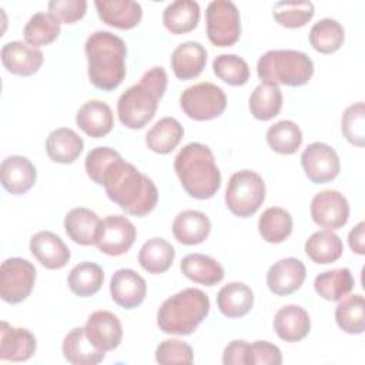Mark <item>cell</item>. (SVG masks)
<instances>
[{
  "instance_id": "cell-1",
  "label": "cell",
  "mask_w": 365,
  "mask_h": 365,
  "mask_svg": "<svg viewBox=\"0 0 365 365\" xmlns=\"http://www.w3.org/2000/svg\"><path fill=\"white\" fill-rule=\"evenodd\" d=\"M100 185L104 187L107 197L130 215L144 217L155 208L158 201L154 181L124 161L121 155L106 165Z\"/></svg>"
},
{
  "instance_id": "cell-2",
  "label": "cell",
  "mask_w": 365,
  "mask_h": 365,
  "mask_svg": "<svg viewBox=\"0 0 365 365\" xmlns=\"http://www.w3.org/2000/svg\"><path fill=\"white\" fill-rule=\"evenodd\" d=\"M90 83L104 91L117 88L125 77L127 47L123 38L111 31L91 33L84 44Z\"/></svg>"
},
{
  "instance_id": "cell-3",
  "label": "cell",
  "mask_w": 365,
  "mask_h": 365,
  "mask_svg": "<svg viewBox=\"0 0 365 365\" xmlns=\"http://www.w3.org/2000/svg\"><path fill=\"white\" fill-rule=\"evenodd\" d=\"M174 170L182 188L192 198H211L221 187V173L212 151L205 144L184 145L174 158Z\"/></svg>"
},
{
  "instance_id": "cell-4",
  "label": "cell",
  "mask_w": 365,
  "mask_h": 365,
  "mask_svg": "<svg viewBox=\"0 0 365 365\" xmlns=\"http://www.w3.org/2000/svg\"><path fill=\"white\" fill-rule=\"evenodd\" d=\"M168 77L163 67L147 70L140 83L128 87L117 101V114L123 125L143 128L155 115L158 101L164 96Z\"/></svg>"
},
{
  "instance_id": "cell-5",
  "label": "cell",
  "mask_w": 365,
  "mask_h": 365,
  "mask_svg": "<svg viewBox=\"0 0 365 365\" xmlns=\"http://www.w3.org/2000/svg\"><path fill=\"white\" fill-rule=\"evenodd\" d=\"M208 312V295L198 288H185L161 304L157 312V325L164 334L190 335Z\"/></svg>"
},
{
  "instance_id": "cell-6",
  "label": "cell",
  "mask_w": 365,
  "mask_h": 365,
  "mask_svg": "<svg viewBox=\"0 0 365 365\" xmlns=\"http://www.w3.org/2000/svg\"><path fill=\"white\" fill-rule=\"evenodd\" d=\"M257 74L262 81L299 87L311 80L314 63L299 50H269L259 57Z\"/></svg>"
},
{
  "instance_id": "cell-7",
  "label": "cell",
  "mask_w": 365,
  "mask_h": 365,
  "mask_svg": "<svg viewBox=\"0 0 365 365\" xmlns=\"http://www.w3.org/2000/svg\"><path fill=\"white\" fill-rule=\"evenodd\" d=\"M265 200V182L251 170L234 173L227 184L225 204L228 210L241 218L254 215Z\"/></svg>"
},
{
  "instance_id": "cell-8",
  "label": "cell",
  "mask_w": 365,
  "mask_h": 365,
  "mask_svg": "<svg viewBox=\"0 0 365 365\" xmlns=\"http://www.w3.org/2000/svg\"><path fill=\"white\" fill-rule=\"evenodd\" d=\"M182 111L195 121H207L220 117L227 107L224 90L212 83L202 81L187 87L180 96Z\"/></svg>"
},
{
  "instance_id": "cell-9",
  "label": "cell",
  "mask_w": 365,
  "mask_h": 365,
  "mask_svg": "<svg viewBox=\"0 0 365 365\" xmlns=\"http://www.w3.org/2000/svg\"><path fill=\"white\" fill-rule=\"evenodd\" d=\"M207 36L217 47H230L241 36V19L237 6L230 0H214L205 10Z\"/></svg>"
},
{
  "instance_id": "cell-10",
  "label": "cell",
  "mask_w": 365,
  "mask_h": 365,
  "mask_svg": "<svg viewBox=\"0 0 365 365\" xmlns=\"http://www.w3.org/2000/svg\"><path fill=\"white\" fill-rule=\"evenodd\" d=\"M34 265L20 257H11L0 267V297L7 304L24 301L33 291L36 282Z\"/></svg>"
},
{
  "instance_id": "cell-11",
  "label": "cell",
  "mask_w": 365,
  "mask_h": 365,
  "mask_svg": "<svg viewBox=\"0 0 365 365\" xmlns=\"http://www.w3.org/2000/svg\"><path fill=\"white\" fill-rule=\"evenodd\" d=\"M135 227L124 215H108L100 221L94 245L106 255L125 254L135 241Z\"/></svg>"
},
{
  "instance_id": "cell-12",
  "label": "cell",
  "mask_w": 365,
  "mask_h": 365,
  "mask_svg": "<svg viewBox=\"0 0 365 365\" xmlns=\"http://www.w3.org/2000/svg\"><path fill=\"white\" fill-rule=\"evenodd\" d=\"M301 165L314 184H327L339 174L341 164L336 151L325 143H312L301 154Z\"/></svg>"
},
{
  "instance_id": "cell-13",
  "label": "cell",
  "mask_w": 365,
  "mask_h": 365,
  "mask_svg": "<svg viewBox=\"0 0 365 365\" xmlns=\"http://www.w3.org/2000/svg\"><path fill=\"white\" fill-rule=\"evenodd\" d=\"M312 221L327 230L342 228L349 218V204L336 190H324L311 201Z\"/></svg>"
},
{
  "instance_id": "cell-14",
  "label": "cell",
  "mask_w": 365,
  "mask_h": 365,
  "mask_svg": "<svg viewBox=\"0 0 365 365\" xmlns=\"http://www.w3.org/2000/svg\"><path fill=\"white\" fill-rule=\"evenodd\" d=\"M86 335L98 349L108 352L115 349L123 339V327L117 315L110 311H94L84 325Z\"/></svg>"
},
{
  "instance_id": "cell-15",
  "label": "cell",
  "mask_w": 365,
  "mask_h": 365,
  "mask_svg": "<svg viewBox=\"0 0 365 365\" xmlns=\"http://www.w3.org/2000/svg\"><path fill=\"white\" fill-rule=\"evenodd\" d=\"M307 277L302 261L288 257L274 262L267 272V285L275 295H291L301 288Z\"/></svg>"
},
{
  "instance_id": "cell-16",
  "label": "cell",
  "mask_w": 365,
  "mask_h": 365,
  "mask_svg": "<svg viewBox=\"0 0 365 365\" xmlns=\"http://www.w3.org/2000/svg\"><path fill=\"white\" fill-rule=\"evenodd\" d=\"M43 60L40 48L20 40L9 41L1 47V63L9 73L16 76H33L41 67Z\"/></svg>"
},
{
  "instance_id": "cell-17",
  "label": "cell",
  "mask_w": 365,
  "mask_h": 365,
  "mask_svg": "<svg viewBox=\"0 0 365 365\" xmlns=\"http://www.w3.org/2000/svg\"><path fill=\"white\" fill-rule=\"evenodd\" d=\"M110 294L118 307L133 309L144 301L147 282L135 271L130 268H120L111 277Z\"/></svg>"
},
{
  "instance_id": "cell-18",
  "label": "cell",
  "mask_w": 365,
  "mask_h": 365,
  "mask_svg": "<svg viewBox=\"0 0 365 365\" xmlns=\"http://www.w3.org/2000/svg\"><path fill=\"white\" fill-rule=\"evenodd\" d=\"M37 348L36 336L26 328L11 327L1 321L0 329V359L23 362L30 359Z\"/></svg>"
},
{
  "instance_id": "cell-19",
  "label": "cell",
  "mask_w": 365,
  "mask_h": 365,
  "mask_svg": "<svg viewBox=\"0 0 365 365\" xmlns=\"http://www.w3.org/2000/svg\"><path fill=\"white\" fill-rule=\"evenodd\" d=\"M34 164L23 155H10L1 161L0 180L6 191L14 195L27 192L36 182Z\"/></svg>"
},
{
  "instance_id": "cell-20",
  "label": "cell",
  "mask_w": 365,
  "mask_h": 365,
  "mask_svg": "<svg viewBox=\"0 0 365 365\" xmlns=\"http://www.w3.org/2000/svg\"><path fill=\"white\" fill-rule=\"evenodd\" d=\"M30 251L47 269H60L70 261V250L51 231H38L30 238Z\"/></svg>"
},
{
  "instance_id": "cell-21",
  "label": "cell",
  "mask_w": 365,
  "mask_h": 365,
  "mask_svg": "<svg viewBox=\"0 0 365 365\" xmlns=\"http://www.w3.org/2000/svg\"><path fill=\"white\" fill-rule=\"evenodd\" d=\"M94 6L106 24L120 30L134 29L143 17L141 4L133 0H96Z\"/></svg>"
},
{
  "instance_id": "cell-22",
  "label": "cell",
  "mask_w": 365,
  "mask_h": 365,
  "mask_svg": "<svg viewBox=\"0 0 365 365\" xmlns=\"http://www.w3.org/2000/svg\"><path fill=\"white\" fill-rule=\"evenodd\" d=\"M272 327L282 341L298 342L309 334L311 319L302 307L289 304L277 311Z\"/></svg>"
},
{
  "instance_id": "cell-23",
  "label": "cell",
  "mask_w": 365,
  "mask_h": 365,
  "mask_svg": "<svg viewBox=\"0 0 365 365\" xmlns=\"http://www.w3.org/2000/svg\"><path fill=\"white\" fill-rule=\"evenodd\" d=\"M76 123L88 137L100 138L113 130L114 117L107 103L101 100H90L78 108Z\"/></svg>"
},
{
  "instance_id": "cell-24",
  "label": "cell",
  "mask_w": 365,
  "mask_h": 365,
  "mask_svg": "<svg viewBox=\"0 0 365 365\" xmlns=\"http://www.w3.org/2000/svg\"><path fill=\"white\" fill-rule=\"evenodd\" d=\"M170 63L177 78H195L202 73L207 64V50L198 41L181 43L174 48Z\"/></svg>"
},
{
  "instance_id": "cell-25",
  "label": "cell",
  "mask_w": 365,
  "mask_h": 365,
  "mask_svg": "<svg viewBox=\"0 0 365 365\" xmlns=\"http://www.w3.org/2000/svg\"><path fill=\"white\" fill-rule=\"evenodd\" d=\"M211 231L210 218L197 210H185L175 215L173 221V234L184 245H197L204 242Z\"/></svg>"
},
{
  "instance_id": "cell-26",
  "label": "cell",
  "mask_w": 365,
  "mask_h": 365,
  "mask_svg": "<svg viewBox=\"0 0 365 365\" xmlns=\"http://www.w3.org/2000/svg\"><path fill=\"white\" fill-rule=\"evenodd\" d=\"M61 351L66 361L73 365H96L101 362L106 356V352L94 346L93 342L88 339L84 327L73 328L66 335Z\"/></svg>"
},
{
  "instance_id": "cell-27",
  "label": "cell",
  "mask_w": 365,
  "mask_h": 365,
  "mask_svg": "<svg viewBox=\"0 0 365 365\" xmlns=\"http://www.w3.org/2000/svg\"><path fill=\"white\" fill-rule=\"evenodd\" d=\"M84 148L83 138L71 128L53 130L46 140V151L51 161L58 164L74 163Z\"/></svg>"
},
{
  "instance_id": "cell-28",
  "label": "cell",
  "mask_w": 365,
  "mask_h": 365,
  "mask_svg": "<svg viewBox=\"0 0 365 365\" xmlns=\"http://www.w3.org/2000/svg\"><path fill=\"white\" fill-rule=\"evenodd\" d=\"M98 215L86 207H76L64 217L66 234L70 240L80 245H91L96 242L98 225Z\"/></svg>"
},
{
  "instance_id": "cell-29",
  "label": "cell",
  "mask_w": 365,
  "mask_h": 365,
  "mask_svg": "<svg viewBox=\"0 0 365 365\" xmlns=\"http://www.w3.org/2000/svg\"><path fill=\"white\" fill-rule=\"evenodd\" d=\"M181 272L191 281L212 287L224 279V268L217 259L204 254H188L181 259Z\"/></svg>"
},
{
  "instance_id": "cell-30",
  "label": "cell",
  "mask_w": 365,
  "mask_h": 365,
  "mask_svg": "<svg viewBox=\"0 0 365 365\" xmlns=\"http://www.w3.org/2000/svg\"><path fill=\"white\" fill-rule=\"evenodd\" d=\"M254 292L244 282H228L217 294V307L224 317L240 318L251 311Z\"/></svg>"
},
{
  "instance_id": "cell-31",
  "label": "cell",
  "mask_w": 365,
  "mask_h": 365,
  "mask_svg": "<svg viewBox=\"0 0 365 365\" xmlns=\"http://www.w3.org/2000/svg\"><path fill=\"white\" fill-rule=\"evenodd\" d=\"M200 6L192 0H175L163 11V23L173 34L192 31L200 21Z\"/></svg>"
},
{
  "instance_id": "cell-32",
  "label": "cell",
  "mask_w": 365,
  "mask_h": 365,
  "mask_svg": "<svg viewBox=\"0 0 365 365\" xmlns=\"http://www.w3.org/2000/svg\"><path fill=\"white\" fill-rule=\"evenodd\" d=\"M248 107L257 120L268 121L277 117L282 108V93L278 84L261 81L251 93Z\"/></svg>"
},
{
  "instance_id": "cell-33",
  "label": "cell",
  "mask_w": 365,
  "mask_h": 365,
  "mask_svg": "<svg viewBox=\"0 0 365 365\" xmlns=\"http://www.w3.org/2000/svg\"><path fill=\"white\" fill-rule=\"evenodd\" d=\"M184 128L174 117L158 120L145 134L147 147L157 154L171 153L181 141Z\"/></svg>"
},
{
  "instance_id": "cell-34",
  "label": "cell",
  "mask_w": 365,
  "mask_h": 365,
  "mask_svg": "<svg viewBox=\"0 0 365 365\" xmlns=\"http://www.w3.org/2000/svg\"><path fill=\"white\" fill-rule=\"evenodd\" d=\"M355 285L352 272L348 268H335L315 277V292L327 301H339L346 297Z\"/></svg>"
},
{
  "instance_id": "cell-35",
  "label": "cell",
  "mask_w": 365,
  "mask_h": 365,
  "mask_svg": "<svg viewBox=\"0 0 365 365\" xmlns=\"http://www.w3.org/2000/svg\"><path fill=\"white\" fill-rule=\"evenodd\" d=\"M174 247L164 238L154 237L143 244L138 252L140 265L150 274H163L173 265Z\"/></svg>"
},
{
  "instance_id": "cell-36",
  "label": "cell",
  "mask_w": 365,
  "mask_h": 365,
  "mask_svg": "<svg viewBox=\"0 0 365 365\" xmlns=\"http://www.w3.org/2000/svg\"><path fill=\"white\" fill-rule=\"evenodd\" d=\"M305 252L314 262L325 265L342 257L344 244L332 230H321L305 241Z\"/></svg>"
},
{
  "instance_id": "cell-37",
  "label": "cell",
  "mask_w": 365,
  "mask_h": 365,
  "mask_svg": "<svg viewBox=\"0 0 365 365\" xmlns=\"http://www.w3.org/2000/svg\"><path fill=\"white\" fill-rule=\"evenodd\" d=\"M104 281L103 268L90 261H84L71 268L67 277L68 288L77 297H91L100 291Z\"/></svg>"
},
{
  "instance_id": "cell-38",
  "label": "cell",
  "mask_w": 365,
  "mask_h": 365,
  "mask_svg": "<svg viewBox=\"0 0 365 365\" xmlns=\"http://www.w3.org/2000/svg\"><path fill=\"white\" fill-rule=\"evenodd\" d=\"M258 231L264 241L279 244L292 232V217L281 207H269L258 220Z\"/></svg>"
},
{
  "instance_id": "cell-39",
  "label": "cell",
  "mask_w": 365,
  "mask_h": 365,
  "mask_svg": "<svg viewBox=\"0 0 365 365\" xmlns=\"http://www.w3.org/2000/svg\"><path fill=\"white\" fill-rule=\"evenodd\" d=\"M336 325L346 334L359 335L365 331V304L361 294L339 299L335 308Z\"/></svg>"
},
{
  "instance_id": "cell-40",
  "label": "cell",
  "mask_w": 365,
  "mask_h": 365,
  "mask_svg": "<svg viewBox=\"0 0 365 365\" xmlns=\"http://www.w3.org/2000/svg\"><path fill=\"white\" fill-rule=\"evenodd\" d=\"M345 38V30L335 19H321L309 30V43L314 50L322 54H331L341 48Z\"/></svg>"
},
{
  "instance_id": "cell-41",
  "label": "cell",
  "mask_w": 365,
  "mask_h": 365,
  "mask_svg": "<svg viewBox=\"0 0 365 365\" xmlns=\"http://www.w3.org/2000/svg\"><path fill=\"white\" fill-rule=\"evenodd\" d=\"M60 21L51 14L38 11L30 17V20L26 23L23 36L27 44L33 47H40L53 43L58 34H60Z\"/></svg>"
},
{
  "instance_id": "cell-42",
  "label": "cell",
  "mask_w": 365,
  "mask_h": 365,
  "mask_svg": "<svg viewBox=\"0 0 365 365\" xmlns=\"http://www.w3.org/2000/svg\"><path fill=\"white\" fill-rule=\"evenodd\" d=\"M267 143L278 154H294L302 144V131L297 123L281 120L267 130Z\"/></svg>"
},
{
  "instance_id": "cell-43",
  "label": "cell",
  "mask_w": 365,
  "mask_h": 365,
  "mask_svg": "<svg viewBox=\"0 0 365 365\" xmlns=\"http://www.w3.org/2000/svg\"><path fill=\"white\" fill-rule=\"evenodd\" d=\"M315 14V7L311 1H278L274 4L272 16L275 21L288 29L305 26Z\"/></svg>"
},
{
  "instance_id": "cell-44",
  "label": "cell",
  "mask_w": 365,
  "mask_h": 365,
  "mask_svg": "<svg viewBox=\"0 0 365 365\" xmlns=\"http://www.w3.org/2000/svg\"><path fill=\"white\" fill-rule=\"evenodd\" d=\"M215 76L230 86H244L250 78L247 61L237 54H220L212 61Z\"/></svg>"
},
{
  "instance_id": "cell-45",
  "label": "cell",
  "mask_w": 365,
  "mask_h": 365,
  "mask_svg": "<svg viewBox=\"0 0 365 365\" xmlns=\"http://www.w3.org/2000/svg\"><path fill=\"white\" fill-rule=\"evenodd\" d=\"M344 137L356 147L365 144V106L362 101L354 103L345 108L341 120Z\"/></svg>"
},
{
  "instance_id": "cell-46",
  "label": "cell",
  "mask_w": 365,
  "mask_h": 365,
  "mask_svg": "<svg viewBox=\"0 0 365 365\" xmlns=\"http://www.w3.org/2000/svg\"><path fill=\"white\" fill-rule=\"evenodd\" d=\"M158 364H191L194 361L192 348L180 339H164L155 349Z\"/></svg>"
},
{
  "instance_id": "cell-47",
  "label": "cell",
  "mask_w": 365,
  "mask_h": 365,
  "mask_svg": "<svg viewBox=\"0 0 365 365\" xmlns=\"http://www.w3.org/2000/svg\"><path fill=\"white\" fill-rule=\"evenodd\" d=\"M118 155L120 153L110 147H96L91 151H88V154L86 155L84 167L90 180H93L96 184L100 185L101 175L106 165Z\"/></svg>"
},
{
  "instance_id": "cell-48",
  "label": "cell",
  "mask_w": 365,
  "mask_h": 365,
  "mask_svg": "<svg viewBox=\"0 0 365 365\" xmlns=\"http://www.w3.org/2000/svg\"><path fill=\"white\" fill-rule=\"evenodd\" d=\"M48 11L60 23H76L83 19L87 11L86 0H51L48 1Z\"/></svg>"
},
{
  "instance_id": "cell-49",
  "label": "cell",
  "mask_w": 365,
  "mask_h": 365,
  "mask_svg": "<svg viewBox=\"0 0 365 365\" xmlns=\"http://www.w3.org/2000/svg\"><path fill=\"white\" fill-rule=\"evenodd\" d=\"M282 354L279 348L268 341H255L248 348V365H279Z\"/></svg>"
},
{
  "instance_id": "cell-50",
  "label": "cell",
  "mask_w": 365,
  "mask_h": 365,
  "mask_svg": "<svg viewBox=\"0 0 365 365\" xmlns=\"http://www.w3.org/2000/svg\"><path fill=\"white\" fill-rule=\"evenodd\" d=\"M248 348L250 342L244 339L231 341L222 354L224 365H248Z\"/></svg>"
},
{
  "instance_id": "cell-51",
  "label": "cell",
  "mask_w": 365,
  "mask_h": 365,
  "mask_svg": "<svg viewBox=\"0 0 365 365\" xmlns=\"http://www.w3.org/2000/svg\"><path fill=\"white\" fill-rule=\"evenodd\" d=\"M348 244L352 252L358 255L365 254V222H358L348 234Z\"/></svg>"
}]
</instances>
